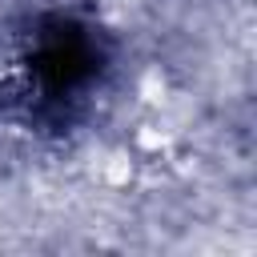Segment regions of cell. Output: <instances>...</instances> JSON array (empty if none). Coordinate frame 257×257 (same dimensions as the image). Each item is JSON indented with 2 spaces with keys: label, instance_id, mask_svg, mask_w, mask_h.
Segmentation results:
<instances>
[{
  "label": "cell",
  "instance_id": "1",
  "mask_svg": "<svg viewBox=\"0 0 257 257\" xmlns=\"http://www.w3.org/2000/svg\"><path fill=\"white\" fill-rule=\"evenodd\" d=\"M100 68V52L88 28L76 20L52 16L36 28L32 52H28V76L44 96H68L80 92Z\"/></svg>",
  "mask_w": 257,
  "mask_h": 257
}]
</instances>
